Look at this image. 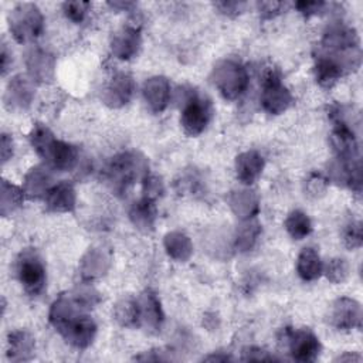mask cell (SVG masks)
Masks as SVG:
<instances>
[{"mask_svg": "<svg viewBox=\"0 0 363 363\" xmlns=\"http://www.w3.org/2000/svg\"><path fill=\"white\" fill-rule=\"evenodd\" d=\"M30 143L35 153L52 170L69 172L78 163V150L74 145L60 140L43 123H35L30 132Z\"/></svg>", "mask_w": 363, "mask_h": 363, "instance_id": "1", "label": "cell"}, {"mask_svg": "<svg viewBox=\"0 0 363 363\" xmlns=\"http://www.w3.org/2000/svg\"><path fill=\"white\" fill-rule=\"evenodd\" d=\"M149 173L147 159L135 150L115 155L105 169V179L115 194H125Z\"/></svg>", "mask_w": 363, "mask_h": 363, "instance_id": "2", "label": "cell"}, {"mask_svg": "<svg viewBox=\"0 0 363 363\" xmlns=\"http://www.w3.org/2000/svg\"><path fill=\"white\" fill-rule=\"evenodd\" d=\"M211 82L225 101L241 98L250 82L247 68L235 60H221L211 71Z\"/></svg>", "mask_w": 363, "mask_h": 363, "instance_id": "3", "label": "cell"}, {"mask_svg": "<svg viewBox=\"0 0 363 363\" xmlns=\"http://www.w3.org/2000/svg\"><path fill=\"white\" fill-rule=\"evenodd\" d=\"M180 125L187 136H199L213 118V105L208 98L194 89L182 92Z\"/></svg>", "mask_w": 363, "mask_h": 363, "instance_id": "4", "label": "cell"}, {"mask_svg": "<svg viewBox=\"0 0 363 363\" xmlns=\"http://www.w3.org/2000/svg\"><path fill=\"white\" fill-rule=\"evenodd\" d=\"M7 21L13 38L20 44L34 41L44 31V16L34 3L16 4L10 10Z\"/></svg>", "mask_w": 363, "mask_h": 363, "instance_id": "5", "label": "cell"}, {"mask_svg": "<svg viewBox=\"0 0 363 363\" xmlns=\"http://www.w3.org/2000/svg\"><path fill=\"white\" fill-rule=\"evenodd\" d=\"M18 282L30 296H38L47 282V269L41 255L34 248L23 250L14 264Z\"/></svg>", "mask_w": 363, "mask_h": 363, "instance_id": "6", "label": "cell"}, {"mask_svg": "<svg viewBox=\"0 0 363 363\" xmlns=\"http://www.w3.org/2000/svg\"><path fill=\"white\" fill-rule=\"evenodd\" d=\"M281 343L288 349L292 359L298 362H315L322 352L319 337L308 328H285L281 332Z\"/></svg>", "mask_w": 363, "mask_h": 363, "instance_id": "7", "label": "cell"}, {"mask_svg": "<svg viewBox=\"0 0 363 363\" xmlns=\"http://www.w3.org/2000/svg\"><path fill=\"white\" fill-rule=\"evenodd\" d=\"M294 96L284 85L279 74L269 68L262 77V91L259 102L262 109L269 115L284 113L292 104Z\"/></svg>", "mask_w": 363, "mask_h": 363, "instance_id": "8", "label": "cell"}, {"mask_svg": "<svg viewBox=\"0 0 363 363\" xmlns=\"http://www.w3.org/2000/svg\"><path fill=\"white\" fill-rule=\"evenodd\" d=\"M329 323L337 330H350L362 326V306L347 296L335 299L329 308Z\"/></svg>", "mask_w": 363, "mask_h": 363, "instance_id": "9", "label": "cell"}, {"mask_svg": "<svg viewBox=\"0 0 363 363\" xmlns=\"http://www.w3.org/2000/svg\"><path fill=\"white\" fill-rule=\"evenodd\" d=\"M136 89L135 79L130 74L119 71L112 75L102 89V101L109 108H122L130 102Z\"/></svg>", "mask_w": 363, "mask_h": 363, "instance_id": "10", "label": "cell"}, {"mask_svg": "<svg viewBox=\"0 0 363 363\" xmlns=\"http://www.w3.org/2000/svg\"><path fill=\"white\" fill-rule=\"evenodd\" d=\"M96 323L84 311L78 312L60 333L71 346L77 349H86L92 345L96 336Z\"/></svg>", "mask_w": 363, "mask_h": 363, "instance_id": "11", "label": "cell"}, {"mask_svg": "<svg viewBox=\"0 0 363 363\" xmlns=\"http://www.w3.org/2000/svg\"><path fill=\"white\" fill-rule=\"evenodd\" d=\"M328 179L337 186L349 187L352 191L360 193L363 180L360 159L345 160L335 157L328 166Z\"/></svg>", "mask_w": 363, "mask_h": 363, "instance_id": "12", "label": "cell"}, {"mask_svg": "<svg viewBox=\"0 0 363 363\" xmlns=\"http://www.w3.org/2000/svg\"><path fill=\"white\" fill-rule=\"evenodd\" d=\"M34 81L26 75V74H18L14 75L4 91L3 101L4 106L9 111H24L30 106V104L34 99L35 91H34Z\"/></svg>", "mask_w": 363, "mask_h": 363, "instance_id": "13", "label": "cell"}, {"mask_svg": "<svg viewBox=\"0 0 363 363\" xmlns=\"http://www.w3.org/2000/svg\"><path fill=\"white\" fill-rule=\"evenodd\" d=\"M111 52L115 58L128 61L136 57L142 47V34L136 26H122L118 28L109 41Z\"/></svg>", "mask_w": 363, "mask_h": 363, "instance_id": "14", "label": "cell"}, {"mask_svg": "<svg viewBox=\"0 0 363 363\" xmlns=\"http://www.w3.org/2000/svg\"><path fill=\"white\" fill-rule=\"evenodd\" d=\"M112 262L111 248L105 245H94L86 250V252L79 259V272L84 281L92 282L104 277Z\"/></svg>", "mask_w": 363, "mask_h": 363, "instance_id": "15", "label": "cell"}, {"mask_svg": "<svg viewBox=\"0 0 363 363\" xmlns=\"http://www.w3.org/2000/svg\"><path fill=\"white\" fill-rule=\"evenodd\" d=\"M26 67L27 75L35 84H45L54 79L55 58L38 47H33L26 52Z\"/></svg>", "mask_w": 363, "mask_h": 363, "instance_id": "16", "label": "cell"}, {"mask_svg": "<svg viewBox=\"0 0 363 363\" xmlns=\"http://www.w3.org/2000/svg\"><path fill=\"white\" fill-rule=\"evenodd\" d=\"M140 326L150 332H159L164 323V312L157 294L152 289H145L138 298Z\"/></svg>", "mask_w": 363, "mask_h": 363, "instance_id": "17", "label": "cell"}, {"mask_svg": "<svg viewBox=\"0 0 363 363\" xmlns=\"http://www.w3.org/2000/svg\"><path fill=\"white\" fill-rule=\"evenodd\" d=\"M142 95L149 106V109L155 113L163 112L170 102V82L163 75H155L147 78L142 86Z\"/></svg>", "mask_w": 363, "mask_h": 363, "instance_id": "18", "label": "cell"}, {"mask_svg": "<svg viewBox=\"0 0 363 363\" xmlns=\"http://www.w3.org/2000/svg\"><path fill=\"white\" fill-rule=\"evenodd\" d=\"M52 169L47 164H37L33 166L24 176L23 189L28 199H44L48 190L54 186Z\"/></svg>", "mask_w": 363, "mask_h": 363, "instance_id": "19", "label": "cell"}, {"mask_svg": "<svg viewBox=\"0 0 363 363\" xmlns=\"http://www.w3.org/2000/svg\"><path fill=\"white\" fill-rule=\"evenodd\" d=\"M343 74H346V71L335 57L320 50L315 52L313 75L316 84H319L322 88H332L342 78Z\"/></svg>", "mask_w": 363, "mask_h": 363, "instance_id": "20", "label": "cell"}, {"mask_svg": "<svg viewBox=\"0 0 363 363\" xmlns=\"http://www.w3.org/2000/svg\"><path fill=\"white\" fill-rule=\"evenodd\" d=\"M264 156L258 150H245L235 157V176L240 183L251 186L258 180L264 170Z\"/></svg>", "mask_w": 363, "mask_h": 363, "instance_id": "21", "label": "cell"}, {"mask_svg": "<svg viewBox=\"0 0 363 363\" xmlns=\"http://www.w3.org/2000/svg\"><path fill=\"white\" fill-rule=\"evenodd\" d=\"M44 201L48 211L71 213L77 206V191L69 182H60L48 190Z\"/></svg>", "mask_w": 363, "mask_h": 363, "instance_id": "22", "label": "cell"}, {"mask_svg": "<svg viewBox=\"0 0 363 363\" xmlns=\"http://www.w3.org/2000/svg\"><path fill=\"white\" fill-rule=\"evenodd\" d=\"M129 220L140 233H152L157 220L156 201L142 196L139 200L132 203L129 208Z\"/></svg>", "mask_w": 363, "mask_h": 363, "instance_id": "23", "label": "cell"}, {"mask_svg": "<svg viewBox=\"0 0 363 363\" xmlns=\"http://www.w3.org/2000/svg\"><path fill=\"white\" fill-rule=\"evenodd\" d=\"M227 203L231 208V211L242 221L257 217L259 211V200L255 191L248 189L234 190L230 191L227 197Z\"/></svg>", "mask_w": 363, "mask_h": 363, "instance_id": "24", "label": "cell"}, {"mask_svg": "<svg viewBox=\"0 0 363 363\" xmlns=\"http://www.w3.org/2000/svg\"><path fill=\"white\" fill-rule=\"evenodd\" d=\"M35 340L27 330H14L7 335V359L11 362H26L33 359Z\"/></svg>", "mask_w": 363, "mask_h": 363, "instance_id": "25", "label": "cell"}, {"mask_svg": "<svg viewBox=\"0 0 363 363\" xmlns=\"http://www.w3.org/2000/svg\"><path fill=\"white\" fill-rule=\"evenodd\" d=\"M166 254L177 262H186L193 255V242L189 235L182 231H170L163 237Z\"/></svg>", "mask_w": 363, "mask_h": 363, "instance_id": "26", "label": "cell"}, {"mask_svg": "<svg viewBox=\"0 0 363 363\" xmlns=\"http://www.w3.org/2000/svg\"><path fill=\"white\" fill-rule=\"evenodd\" d=\"M296 274L303 281H316L323 275V262L312 247H305L296 258Z\"/></svg>", "mask_w": 363, "mask_h": 363, "instance_id": "27", "label": "cell"}, {"mask_svg": "<svg viewBox=\"0 0 363 363\" xmlns=\"http://www.w3.org/2000/svg\"><path fill=\"white\" fill-rule=\"evenodd\" d=\"M113 319L122 328H129V329L140 328L138 299L132 296H125L119 299L113 306Z\"/></svg>", "mask_w": 363, "mask_h": 363, "instance_id": "28", "label": "cell"}, {"mask_svg": "<svg viewBox=\"0 0 363 363\" xmlns=\"http://www.w3.org/2000/svg\"><path fill=\"white\" fill-rule=\"evenodd\" d=\"M26 197L27 196L23 187L3 179L0 186V214L3 217H7L9 214L21 207Z\"/></svg>", "mask_w": 363, "mask_h": 363, "instance_id": "29", "label": "cell"}, {"mask_svg": "<svg viewBox=\"0 0 363 363\" xmlns=\"http://www.w3.org/2000/svg\"><path fill=\"white\" fill-rule=\"evenodd\" d=\"M259 234H261V224L255 217L250 220H242L235 230V235H234L235 248L241 252L251 251L257 244Z\"/></svg>", "mask_w": 363, "mask_h": 363, "instance_id": "30", "label": "cell"}, {"mask_svg": "<svg viewBox=\"0 0 363 363\" xmlns=\"http://www.w3.org/2000/svg\"><path fill=\"white\" fill-rule=\"evenodd\" d=\"M284 227L286 233L294 238V240H303L312 233V221L306 213L302 210H292L285 221Z\"/></svg>", "mask_w": 363, "mask_h": 363, "instance_id": "31", "label": "cell"}, {"mask_svg": "<svg viewBox=\"0 0 363 363\" xmlns=\"http://www.w3.org/2000/svg\"><path fill=\"white\" fill-rule=\"evenodd\" d=\"M71 296L77 302V305L81 309H84V311L95 308L101 302V299H102L101 294L91 285L89 281H84V282L78 284L72 289Z\"/></svg>", "mask_w": 363, "mask_h": 363, "instance_id": "32", "label": "cell"}, {"mask_svg": "<svg viewBox=\"0 0 363 363\" xmlns=\"http://www.w3.org/2000/svg\"><path fill=\"white\" fill-rule=\"evenodd\" d=\"M323 274L332 284H343L349 277V264L345 258H330L323 265Z\"/></svg>", "mask_w": 363, "mask_h": 363, "instance_id": "33", "label": "cell"}, {"mask_svg": "<svg viewBox=\"0 0 363 363\" xmlns=\"http://www.w3.org/2000/svg\"><path fill=\"white\" fill-rule=\"evenodd\" d=\"M329 183L330 182L325 174L319 172H312L308 174L303 183V191L311 199H320L322 196H325L329 187Z\"/></svg>", "mask_w": 363, "mask_h": 363, "instance_id": "34", "label": "cell"}, {"mask_svg": "<svg viewBox=\"0 0 363 363\" xmlns=\"http://www.w3.org/2000/svg\"><path fill=\"white\" fill-rule=\"evenodd\" d=\"M342 242L347 250H357L363 244V230L360 221H349L342 230Z\"/></svg>", "mask_w": 363, "mask_h": 363, "instance_id": "35", "label": "cell"}, {"mask_svg": "<svg viewBox=\"0 0 363 363\" xmlns=\"http://www.w3.org/2000/svg\"><path fill=\"white\" fill-rule=\"evenodd\" d=\"M89 3L88 1H81V0H72V1H64L61 4L64 16L72 21V23H82L84 18L86 17V13L89 10Z\"/></svg>", "mask_w": 363, "mask_h": 363, "instance_id": "36", "label": "cell"}, {"mask_svg": "<svg viewBox=\"0 0 363 363\" xmlns=\"http://www.w3.org/2000/svg\"><path fill=\"white\" fill-rule=\"evenodd\" d=\"M142 190H143V197L156 201L159 197L163 196L164 184L160 177H157L156 174L147 173L142 180Z\"/></svg>", "mask_w": 363, "mask_h": 363, "instance_id": "37", "label": "cell"}, {"mask_svg": "<svg viewBox=\"0 0 363 363\" xmlns=\"http://www.w3.org/2000/svg\"><path fill=\"white\" fill-rule=\"evenodd\" d=\"M214 7L221 14L228 16V17H234V16L241 14L245 10L247 3L245 1H237V0H221V1H216Z\"/></svg>", "mask_w": 363, "mask_h": 363, "instance_id": "38", "label": "cell"}, {"mask_svg": "<svg viewBox=\"0 0 363 363\" xmlns=\"http://www.w3.org/2000/svg\"><path fill=\"white\" fill-rule=\"evenodd\" d=\"M241 360H244V362H272L277 359L262 347L247 346L242 349Z\"/></svg>", "mask_w": 363, "mask_h": 363, "instance_id": "39", "label": "cell"}, {"mask_svg": "<svg viewBox=\"0 0 363 363\" xmlns=\"http://www.w3.org/2000/svg\"><path fill=\"white\" fill-rule=\"evenodd\" d=\"M257 7H258V11L261 13V17L264 20H269V18H274L275 16H278L279 13H282L286 7V3H284V1H258Z\"/></svg>", "mask_w": 363, "mask_h": 363, "instance_id": "40", "label": "cell"}, {"mask_svg": "<svg viewBox=\"0 0 363 363\" xmlns=\"http://www.w3.org/2000/svg\"><path fill=\"white\" fill-rule=\"evenodd\" d=\"M295 9L303 14L305 17H311V16H316V14H320L325 11V9L328 7V3L325 1H296L295 4Z\"/></svg>", "mask_w": 363, "mask_h": 363, "instance_id": "41", "label": "cell"}, {"mask_svg": "<svg viewBox=\"0 0 363 363\" xmlns=\"http://www.w3.org/2000/svg\"><path fill=\"white\" fill-rule=\"evenodd\" d=\"M14 153V142L13 138L9 133H1V142H0V155H1V163L4 164L7 160L13 157Z\"/></svg>", "mask_w": 363, "mask_h": 363, "instance_id": "42", "label": "cell"}, {"mask_svg": "<svg viewBox=\"0 0 363 363\" xmlns=\"http://www.w3.org/2000/svg\"><path fill=\"white\" fill-rule=\"evenodd\" d=\"M11 61H13L11 52L9 51L7 45L3 44L1 45V54H0V69H1V75L3 77L7 74V71H9L10 65H11Z\"/></svg>", "mask_w": 363, "mask_h": 363, "instance_id": "43", "label": "cell"}, {"mask_svg": "<svg viewBox=\"0 0 363 363\" xmlns=\"http://www.w3.org/2000/svg\"><path fill=\"white\" fill-rule=\"evenodd\" d=\"M162 353H163V350L155 349V350L145 352L143 354H139V356H136L135 359H136V360H142V362H146V360H155V362H157V360H170L169 356H163Z\"/></svg>", "mask_w": 363, "mask_h": 363, "instance_id": "44", "label": "cell"}, {"mask_svg": "<svg viewBox=\"0 0 363 363\" xmlns=\"http://www.w3.org/2000/svg\"><path fill=\"white\" fill-rule=\"evenodd\" d=\"M108 6L113 10L130 11L133 7H136V3H132V1H108Z\"/></svg>", "mask_w": 363, "mask_h": 363, "instance_id": "45", "label": "cell"}, {"mask_svg": "<svg viewBox=\"0 0 363 363\" xmlns=\"http://www.w3.org/2000/svg\"><path fill=\"white\" fill-rule=\"evenodd\" d=\"M362 356L354 353V352H345L343 354H339L337 357H335V362H360Z\"/></svg>", "mask_w": 363, "mask_h": 363, "instance_id": "46", "label": "cell"}, {"mask_svg": "<svg viewBox=\"0 0 363 363\" xmlns=\"http://www.w3.org/2000/svg\"><path fill=\"white\" fill-rule=\"evenodd\" d=\"M203 360H207V362H227V360H233V359L230 356H227V354L217 353V354H208Z\"/></svg>", "mask_w": 363, "mask_h": 363, "instance_id": "47", "label": "cell"}]
</instances>
